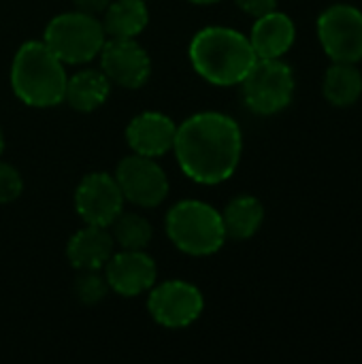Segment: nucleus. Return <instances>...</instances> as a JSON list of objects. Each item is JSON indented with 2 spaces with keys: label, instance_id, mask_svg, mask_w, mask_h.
<instances>
[{
  "label": "nucleus",
  "instance_id": "nucleus-1",
  "mask_svg": "<svg viewBox=\"0 0 362 364\" xmlns=\"http://www.w3.org/2000/svg\"><path fill=\"white\" fill-rule=\"evenodd\" d=\"M173 151L186 177L201 186H215L235 175L243 154V134L230 115L203 111L177 126Z\"/></svg>",
  "mask_w": 362,
  "mask_h": 364
},
{
  "label": "nucleus",
  "instance_id": "nucleus-2",
  "mask_svg": "<svg viewBox=\"0 0 362 364\" xmlns=\"http://www.w3.org/2000/svg\"><path fill=\"white\" fill-rule=\"evenodd\" d=\"M192 68L213 85H239L256 64L252 43L239 30L207 26L194 34L188 49Z\"/></svg>",
  "mask_w": 362,
  "mask_h": 364
},
{
  "label": "nucleus",
  "instance_id": "nucleus-3",
  "mask_svg": "<svg viewBox=\"0 0 362 364\" xmlns=\"http://www.w3.org/2000/svg\"><path fill=\"white\" fill-rule=\"evenodd\" d=\"M66 64L43 43L26 41L11 64V87L15 96L36 109H47L64 102Z\"/></svg>",
  "mask_w": 362,
  "mask_h": 364
},
{
  "label": "nucleus",
  "instance_id": "nucleus-4",
  "mask_svg": "<svg viewBox=\"0 0 362 364\" xmlns=\"http://www.w3.org/2000/svg\"><path fill=\"white\" fill-rule=\"evenodd\" d=\"M166 235L188 256H211L226 243L222 213L203 200H179L166 213Z\"/></svg>",
  "mask_w": 362,
  "mask_h": 364
},
{
  "label": "nucleus",
  "instance_id": "nucleus-5",
  "mask_svg": "<svg viewBox=\"0 0 362 364\" xmlns=\"http://www.w3.org/2000/svg\"><path fill=\"white\" fill-rule=\"evenodd\" d=\"M107 41L102 21L96 15L68 11L55 15L43 34V43L64 64H85L98 58Z\"/></svg>",
  "mask_w": 362,
  "mask_h": 364
},
{
  "label": "nucleus",
  "instance_id": "nucleus-6",
  "mask_svg": "<svg viewBox=\"0 0 362 364\" xmlns=\"http://www.w3.org/2000/svg\"><path fill=\"white\" fill-rule=\"evenodd\" d=\"M247 109L256 115H275L294 98V73L282 58H258L239 83Z\"/></svg>",
  "mask_w": 362,
  "mask_h": 364
},
{
  "label": "nucleus",
  "instance_id": "nucleus-7",
  "mask_svg": "<svg viewBox=\"0 0 362 364\" xmlns=\"http://www.w3.org/2000/svg\"><path fill=\"white\" fill-rule=\"evenodd\" d=\"M318 41L331 62L358 64L362 60V11L337 2L326 6L316 21Z\"/></svg>",
  "mask_w": 362,
  "mask_h": 364
},
{
  "label": "nucleus",
  "instance_id": "nucleus-8",
  "mask_svg": "<svg viewBox=\"0 0 362 364\" xmlns=\"http://www.w3.org/2000/svg\"><path fill=\"white\" fill-rule=\"evenodd\" d=\"M205 307L203 292L183 279H169L154 284L147 299L151 318L164 328H186L194 324Z\"/></svg>",
  "mask_w": 362,
  "mask_h": 364
},
{
  "label": "nucleus",
  "instance_id": "nucleus-9",
  "mask_svg": "<svg viewBox=\"0 0 362 364\" xmlns=\"http://www.w3.org/2000/svg\"><path fill=\"white\" fill-rule=\"evenodd\" d=\"M113 177L124 194V200H130L137 207L151 209L169 196V179L156 158L132 154L117 164Z\"/></svg>",
  "mask_w": 362,
  "mask_h": 364
},
{
  "label": "nucleus",
  "instance_id": "nucleus-10",
  "mask_svg": "<svg viewBox=\"0 0 362 364\" xmlns=\"http://www.w3.org/2000/svg\"><path fill=\"white\" fill-rule=\"evenodd\" d=\"M75 209L85 224L109 228L124 211V194L113 175L90 173L75 190Z\"/></svg>",
  "mask_w": 362,
  "mask_h": 364
},
{
  "label": "nucleus",
  "instance_id": "nucleus-11",
  "mask_svg": "<svg viewBox=\"0 0 362 364\" xmlns=\"http://www.w3.org/2000/svg\"><path fill=\"white\" fill-rule=\"evenodd\" d=\"M98 58L107 79L126 90L143 87L151 75L149 53L134 38H107Z\"/></svg>",
  "mask_w": 362,
  "mask_h": 364
},
{
  "label": "nucleus",
  "instance_id": "nucleus-12",
  "mask_svg": "<svg viewBox=\"0 0 362 364\" xmlns=\"http://www.w3.org/2000/svg\"><path fill=\"white\" fill-rule=\"evenodd\" d=\"M156 262L149 254H145V250H122L119 254H113L105 264V279L109 290L126 299L149 292L156 284Z\"/></svg>",
  "mask_w": 362,
  "mask_h": 364
},
{
  "label": "nucleus",
  "instance_id": "nucleus-13",
  "mask_svg": "<svg viewBox=\"0 0 362 364\" xmlns=\"http://www.w3.org/2000/svg\"><path fill=\"white\" fill-rule=\"evenodd\" d=\"M177 124L160 113V111H145L130 119L126 126V141L130 149L139 156L160 158L173 149Z\"/></svg>",
  "mask_w": 362,
  "mask_h": 364
},
{
  "label": "nucleus",
  "instance_id": "nucleus-14",
  "mask_svg": "<svg viewBox=\"0 0 362 364\" xmlns=\"http://www.w3.org/2000/svg\"><path fill=\"white\" fill-rule=\"evenodd\" d=\"M247 38L256 58H284L297 41V26L290 15L275 9L256 17Z\"/></svg>",
  "mask_w": 362,
  "mask_h": 364
},
{
  "label": "nucleus",
  "instance_id": "nucleus-15",
  "mask_svg": "<svg viewBox=\"0 0 362 364\" xmlns=\"http://www.w3.org/2000/svg\"><path fill=\"white\" fill-rule=\"evenodd\" d=\"M113 247L115 241L107 228L85 224V228L70 237L66 258L77 271H100L113 256Z\"/></svg>",
  "mask_w": 362,
  "mask_h": 364
},
{
  "label": "nucleus",
  "instance_id": "nucleus-16",
  "mask_svg": "<svg viewBox=\"0 0 362 364\" xmlns=\"http://www.w3.org/2000/svg\"><path fill=\"white\" fill-rule=\"evenodd\" d=\"M111 92V81L102 70H79L66 81L64 100L79 113H92L107 102Z\"/></svg>",
  "mask_w": 362,
  "mask_h": 364
},
{
  "label": "nucleus",
  "instance_id": "nucleus-17",
  "mask_svg": "<svg viewBox=\"0 0 362 364\" xmlns=\"http://www.w3.org/2000/svg\"><path fill=\"white\" fill-rule=\"evenodd\" d=\"M322 96L335 109H348L362 96V70L358 64L333 62L322 81Z\"/></svg>",
  "mask_w": 362,
  "mask_h": 364
},
{
  "label": "nucleus",
  "instance_id": "nucleus-18",
  "mask_svg": "<svg viewBox=\"0 0 362 364\" xmlns=\"http://www.w3.org/2000/svg\"><path fill=\"white\" fill-rule=\"evenodd\" d=\"M222 222H224L226 239H235V241L252 239L262 228L265 207L256 196L239 194L226 205L222 213Z\"/></svg>",
  "mask_w": 362,
  "mask_h": 364
},
{
  "label": "nucleus",
  "instance_id": "nucleus-19",
  "mask_svg": "<svg viewBox=\"0 0 362 364\" xmlns=\"http://www.w3.org/2000/svg\"><path fill=\"white\" fill-rule=\"evenodd\" d=\"M149 23L145 0H111L105 9L102 28L109 38H137Z\"/></svg>",
  "mask_w": 362,
  "mask_h": 364
},
{
  "label": "nucleus",
  "instance_id": "nucleus-20",
  "mask_svg": "<svg viewBox=\"0 0 362 364\" xmlns=\"http://www.w3.org/2000/svg\"><path fill=\"white\" fill-rule=\"evenodd\" d=\"M109 228L115 245H119L122 250H145L154 235L151 224L139 213L122 211Z\"/></svg>",
  "mask_w": 362,
  "mask_h": 364
},
{
  "label": "nucleus",
  "instance_id": "nucleus-21",
  "mask_svg": "<svg viewBox=\"0 0 362 364\" xmlns=\"http://www.w3.org/2000/svg\"><path fill=\"white\" fill-rule=\"evenodd\" d=\"M109 294V284L98 271H79L75 279V296L83 305H96Z\"/></svg>",
  "mask_w": 362,
  "mask_h": 364
},
{
  "label": "nucleus",
  "instance_id": "nucleus-22",
  "mask_svg": "<svg viewBox=\"0 0 362 364\" xmlns=\"http://www.w3.org/2000/svg\"><path fill=\"white\" fill-rule=\"evenodd\" d=\"M23 192V179L19 171L0 160V203H13L21 196Z\"/></svg>",
  "mask_w": 362,
  "mask_h": 364
},
{
  "label": "nucleus",
  "instance_id": "nucleus-23",
  "mask_svg": "<svg viewBox=\"0 0 362 364\" xmlns=\"http://www.w3.org/2000/svg\"><path fill=\"white\" fill-rule=\"evenodd\" d=\"M235 2L243 13H247L252 17H260L269 11H275L280 0H235Z\"/></svg>",
  "mask_w": 362,
  "mask_h": 364
},
{
  "label": "nucleus",
  "instance_id": "nucleus-24",
  "mask_svg": "<svg viewBox=\"0 0 362 364\" xmlns=\"http://www.w3.org/2000/svg\"><path fill=\"white\" fill-rule=\"evenodd\" d=\"M73 4H75V11L90 13V15H100L111 4V0H73Z\"/></svg>",
  "mask_w": 362,
  "mask_h": 364
},
{
  "label": "nucleus",
  "instance_id": "nucleus-25",
  "mask_svg": "<svg viewBox=\"0 0 362 364\" xmlns=\"http://www.w3.org/2000/svg\"><path fill=\"white\" fill-rule=\"evenodd\" d=\"M192 4H215V2H220V0H190Z\"/></svg>",
  "mask_w": 362,
  "mask_h": 364
},
{
  "label": "nucleus",
  "instance_id": "nucleus-26",
  "mask_svg": "<svg viewBox=\"0 0 362 364\" xmlns=\"http://www.w3.org/2000/svg\"><path fill=\"white\" fill-rule=\"evenodd\" d=\"M4 151V134H2V128H0V156Z\"/></svg>",
  "mask_w": 362,
  "mask_h": 364
}]
</instances>
